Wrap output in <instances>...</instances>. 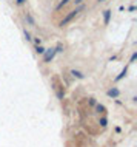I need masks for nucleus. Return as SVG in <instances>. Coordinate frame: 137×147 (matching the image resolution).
<instances>
[{
    "label": "nucleus",
    "instance_id": "13",
    "mask_svg": "<svg viewBox=\"0 0 137 147\" xmlns=\"http://www.w3.org/2000/svg\"><path fill=\"white\" fill-rule=\"evenodd\" d=\"M136 57H137V54L134 53V54H132V57H131V62H134V60H136Z\"/></svg>",
    "mask_w": 137,
    "mask_h": 147
},
{
    "label": "nucleus",
    "instance_id": "3",
    "mask_svg": "<svg viewBox=\"0 0 137 147\" xmlns=\"http://www.w3.org/2000/svg\"><path fill=\"white\" fill-rule=\"evenodd\" d=\"M108 96L117 98V96H119V90H117V88H111V90H108Z\"/></svg>",
    "mask_w": 137,
    "mask_h": 147
},
{
    "label": "nucleus",
    "instance_id": "16",
    "mask_svg": "<svg viewBox=\"0 0 137 147\" xmlns=\"http://www.w3.org/2000/svg\"><path fill=\"white\" fill-rule=\"evenodd\" d=\"M100 2H105V0H100Z\"/></svg>",
    "mask_w": 137,
    "mask_h": 147
},
{
    "label": "nucleus",
    "instance_id": "2",
    "mask_svg": "<svg viewBox=\"0 0 137 147\" xmlns=\"http://www.w3.org/2000/svg\"><path fill=\"white\" fill-rule=\"evenodd\" d=\"M55 53H57V51H55V48H51L49 51H46V53H45V62H51Z\"/></svg>",
    "mask_w": 137,
    "mask_h": 147
},
{
    "label": "nucleus",
    "instance_id": "4",
    "mask_svg": "<svg viewBox=\"0 0 137 147\" xmlns=\"http://www.w3.org/2000/svg\"><path fill=\"white\" fill-rule=\"evenodd\" d=\"M25 19H26V20H28V23H29V25H32V27H35V22H34V19L31 17V14H26V16H25Z\"/></svg>",
    "mask_w": 137,
    "mask_h": 147
},
{
    "label": "nucleus",
    "instance_id": "5",
    "mask_svg": "<svg viewBox=\"0 0 137 147\" xmlns=\"http://www.w3.org/2000/svg\"><path fill=\"white\" fill-rule=\"evenodd\" d=\"M35 51H37L39 54H43V53H45V48L40 47V45H37V47H35Z\"/></svg>",
    "mask_w": 137,
    "mask_h": 147
},
{
    "label": "nucleus",
    "instance_id": "7",
    "mask_svg": "<svg viewBox=\"0 0 137 147\" xmlns=\"http://www.w3.org/2000/svg\"><path fill=\"white\" fill-rule=\"evenodd\" d=\"M68 2H69V0H62V2H60V3H59V6H57V9H62V8H63V6H65V5H66V3H68Z\"/></svg>",
    "mask_w": 137,
    "mask_h": 147
},
{
    "label": "nucleus",
    "instance_id": "15",
    "mask_svg": "<svg viewBox=\"0 0 137 147\" xmlns=\"http://www.w3.org/2000/svg\"><path fill=\"white\" fill-rule=\"evenodd\" d=\"M74 2H76V3H77V5H79V3H82V2H83V0H74Z\"/></svg>",
    "mask_w": 137,
    "mask_h": 147
},
{
    "label": "nucleus",
    "instance_id": "8",
    "mask_svg": "<svg viewBox=\"0 0 137 147\" xmlns=\"http://www.w3.org/2000/svg\"><path fill=\"white\" fill-rule=\"evenodd\" d=\"M71 73H73V74H74V76H77V77H80V79H82V77H83V74H82V73H80V71H76V70H73V71H71Z\"/></svg>",
    "mask_w": 137,
    "mask_h": 147
},
{
    "label": "nucleus",
    "instance_id": "12",
    "mask_svg": "<svg viewBox=\"0 0 137 147\" xmlns=\"http://www.w3.org/2000/svg\"><path fill=\"white\" fill-rule=\"evenodd\" d=\"M97 110H99V112H105V107H103V105H97Z\"/></svg>",
    "mask_w": 137,
    "mask_h": 147
},
{
    "label": "nucleus",
    "instance_id": "9",
    "mask_svg": "<svg viewBox=\"0 0 137 147\" xmlns=\"http://www.w3.org/2000/svg\"><path fill=\"white\" fill-rule=\"evenodd\" d=\"M125 74H126V68H125V70H123V71H122V73H120V74H119V76H117V77H116V81H120V79H122V77H123V76H125Z\"/></svg>",
    "mask_w": 137,
    "mask_h": 147
},
{
    "label": "nucleus",
    "instance_id": "10",
    "mask_svg": "<svg viewBox=\"0 0 137 147\" xmlns=\"http://www.w3.org/2000/svg\"><path fill=\"white\" fill-rule=\"evenodd\" d=\"M106 124H108L106 118H102V119H100V125H102V127H106Z\"/></svg>",
    "mask_w": 137,
    "mask_h": 147
},
{
    "label": "nucleus",
    "instance_id": "1",
    "mask_svg": "<svg viewBox=\"0 0 137 147\" xmlns=\"http://www.w3.org/2000/svg\"><path fill=\"white\" fill-rule=\"evenodd\" d=\"M80 9H82V8H80ZM80 9H74V11H71L69 14H68L66 17H65L63 20L60 22V25H59V27H65V25H66L68 22H71V20H73V19H74V17H76V16H77V12H80Z\"/></svg>",
    "mask_w": 137,
    "mask_h": 147
},
{
    "label": "nucleus",
    "instance_id": "14",
    "mask_svg": "<svg viewBox=\"0 0 137 147\" xmlns=\"http://www.w3.org/2000/svg\"><path fill=\"white\" fill-rule=\"evenodd\" d=\"M17 3H19V5H22V3H25V0H17Z\"/></svg>",
    "mask_w": 137,
    "mask_h": 147
},
{
    "label": "nucleus",
    "instance_id": "6",
    "mask_svg": "<svg viewBox=\"0 0 137 147\" xmlns=\"http://www.w3.org/2000/svg\"><path fill=\"white\" fill-rule=\"evenodd\" d=\"M109 16H111V11H105V25H108V22H109Z\"/></svg>",
    "mask_w": 137,
    "mask_h": 147
},
{
    "label": "nucleus",
    "instance_id": "11",
    "mask_svg": "<svg viewBox=\"0 0 137 147\" xmlns=\"http://www.w3.org/2000/svg\"><path fill=\"white\" fill-rule=\"evenodd\" d=\"M25 37H26V40H32V37H31V34H29V33L26 31V29H25Z\"/></svg>",
    "mask_w": 137,
    "mask_h": 147
}]
</instances>
